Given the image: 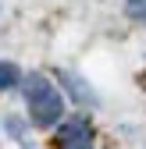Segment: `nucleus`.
<instances>
[{"label": "nucleus", "mask_w": 146, "mask_h": 149, "mask_svg": "<svg viewBox=\"0 0 146 149\" xmlns=\"http://www.w3.org/2000/svg\"><path fill=\"white\" fill-rule=\"evenodd\" d=\"M14 85H18V68L7 64V61H0V92H7Z\"/></svg>", "instance_id": "obj_4"}, {"label": "nucleus", "mask_w": 146, "mask_h": 149, "mask_svg": "<svg viewBox=\"0 0 146 149\" xmlns=\"http://www.w3.org/2000/svg\"><path fill=\"white\" fill-rule=\"evenodd\" d=\"M25 103H29V117L36 128H50L57 124L64 114V96L57 92V85H50L46 74L32 71L25 78Z\"/></svg>", "instance_id": "obj_1"}, {"label": "nucleus", "mask_w": 146, "mask_h": 149, "mask_svg": "<svg viewBox=\"0 0 146 149\" xmlns=\"http://www.w3.org/2000/svg\"><path fill=\"white\" fill-rule=\"evenodd\" d=\"M93 132H89V121L86 117H75V121H64L61 124V149H89L93 142Z\"/></svg>", "instance_id": "obj_2"}, {"label": "nucleus", "mask_w": 146, "mask_h": 149, "mask_svg": "<svg viewBox=\"0 0 146 149\" xmlns=\"http://www.w3.org/2000/svg\"><path fill=\"white\" fill-rule=\"evenodd\" d=\"M125 11L135 22H146V0H125Z\"/></svg>", "instance_id": "obj_5"}, {"label": "nucleus", "mask_w": 146, "mask_h": 149, "mask_svg": "<svg viewBox=\"0 0 146 149\" xmlns=\"http://www.w3.org/2000/svg\"><path fill=\"white\" fill-rule=\"evenodd\" d=\"M61 82H68V89L79 96V103H96V96H93V92H86V85L75 78V74H68V71H64V74H61Z\"/></svg>", "instance_id": "obj_3"}]
</instances>
